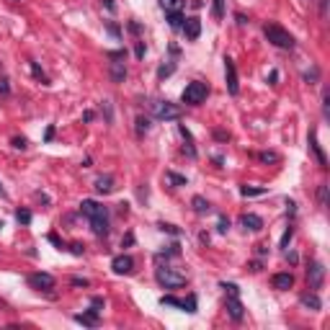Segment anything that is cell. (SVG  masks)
I'll use <instances>...</instances> for the list:
<instances>
[{
  "instance_id": "9c48e42d",
  "label": "cell",
  "mask_w": 330,
  "mask_h": 330,
  "mask_svg": "<svg viewBox=\"0 0 330 330\" xmlns=\"http://www.w3.org/2000/svg\"><path fill=\"white\" fill-rule=\"evenodd\" d=\"M80 212H83L88 219H93V217H108L106 207H101V204H98V202H93V199H85V202L80 204Z\"/></svg>"
},
{
  "instance_id": "cb8c5ba5",
  "label": "cell",
  "mask_w": 330,
  "mask_h": 330,
  "mask_svg": "<svg viewBox=\"0 0 330 330\" xmlns=\"http://www.w3.org/2000/svg\"><path fill=\"white\" fill-rule=\"evenodd\" d=\"M183 21H186V18L181 16V11H175V13H168V24H170L173 29H181V26H183Z\"/></svg>"
},
{
  "instance_id": "b9f144b4",
  "label": "cell",
  "mask_w": 330,
  "mask_h": 330,
  "mask_svg": "<svg viewBox=\"0 0 330 330\" xmlns=\"http://www.w3.org/2000/svg\"><path fill=\"white\" fill-rule=\"evenodd\" d=\"M0 196H6V188H3V183H0Z\"/></svg>"
},
{
  "instance_id": "7bdbcfd3",
  "label": "cell",
  "mask_w": 330,
  "mask_h": 330,
  "mask_svg": "<svg viewBox=\"0 0 330 330\" xmlns=\"http://www.w3.org/2000/svg\"><path fill=\"white\" fill-rule=\"evenodd\" d=\"M0 227H3V222H0Z\"/></svg>"
},
{
  "instance_id": "d4e9b609",
  "label": "cell",
  "mask_w": 330,
  "mask_h": 330,
  "mask_svg": "<svg viewBox=\"0 0 330 330\" xmlns=\"http://www.w3.org/2000/svg\"><path fill=\"white\" fill-rule=\"evenodd\" d=\"M165 181H168V183H173V186H186V178H183V175L173 173V170H168V173H165Z\"/></svg>"
},
{
  "instance_id": "2e32d148",
  "label": "cell",
  "mask_w": 330,
  "mask_h": 330,
  "mask_svg": "<svg viewBox=\"0 0 330 330\" xmlns=\"http://www.w3.org/2000/svg\"><path fill=\"white\" fill-rule=\"evenodd\" d=\"M96 191L98 193H111L114 191V178H111V175H98V178H96Z\"/></svg>"
},
{
  "instance_id": "3957f363",
  "label": "cell",
  "mask_w": 330,
  "mask_h": 330,
  "mask_svg": "<svg viewBox=\"0 0 330 330\" xmlns=\"http://www.w3.org/2000/svg\"><path fill=\"white\" fill-rule=\"evenodd\" d=\"M155 279H158V284H160L163 289H178V287H183V284H186V276H183V274L173 271V269H168V266H160V269L155 271Z\"/></svg>"
},
{
  "instance_id": "e575fe53",
  "label": "cell",
  "mask_w": 330,
  "mask_h": 330,
  "mask_svg": "<svg viewBox=\"0 0 330 330\" xmlns=\"http://www.w3.org/2000/svg\"><path fill=\"white\" fill-rule=\"evenodd\" d=\"M173 70H175V68H173V64H163V68L158 70V78H165V75H170Z\"/></svg>"
},
{
  "instance_id": "ac0fdd59",
  "label": "cell",
  "mask_w": 330,
  "mask_h": 330,
  "mask_svg": "<svg viewBox=\"0 0 330 330\" xmlns=\"http://www.w3.org/2000/svg\"><path fill=\"white\" fill-rule=\"evenodd\" d=\"M91 227L96 235H106L108 232V217H93L91 219Z\"/></svg>"
},
{
  "instance_id": "60d3db41",
  "label": "cell",
  "mask_w": 330,
  "mask_h": 330,
  "mask_svg": "<svg viewBox=\"0 0 330 330\" xmlns=\"http://www.w3.org/2000/svg\"><path fill=\"white\" fill-rule=\"evenodd\" d=\"M103 3H106V8H108V11H114V0H103Z\"/></svg>"
},
{
  "instance_id": "1f68e13d",
  "label": "cell",
  "mask_w": 330,
  "mask_h": 330,
  "mask_svg": "<svg viewBox=\"0 0 330 330\" xmlns=\"http://www.w3.org/2000/svg\"><path fill=\"white\" fill-rule=\"evenodd\" d=\"M322 114L330 116V93H327V91L322 93Z\"/></svg>"
},
{
  "instance_id": "6da1fadb",
  "label": "cell",
  "mask_w": 330,
  "mask_h": 330,
  "mask_svg": "<svg viewBox=\"0 0 330 330\" xmlns=\"http://www.w3.org/2000/svg\"><path fill=\"white\" fill-rule=\"evenodd\" d=\"M263 34H266V39L274 44V47H279V49H294V36L287 29H281L279 24H266V26H263Z\"/></svg>"
},
{
  "instance_id": "7c38bea8",
  "label": "cell",
  "mask_w": 330,
  "mask_h": 330,
  "mask_svg": "<svg viewBox=\"0 0 330 330\" xmlns=\"http://www.w3.org/2000/svg\"><path fill=\"white\" fill-rule=\"evenodd\" d=\"M240 225H243L245 230L258 232V230H263V219L258 214H243V217H240Z\"/></svg>"
},
{
  "instance_id": "5bb4252c",
  "label": "cell",
  "mask_w": 330,
  "mask_h": 330,
  "mask_svg": "<svg viewBox=\"0 0 330 330\" xmlns=\"http://www.w3.org/2000/svg\"><path fill=\"white\" fill-rule=\"evenodd\" d=\"M310 147H312V152L317 155L320 168H327V158H325V152H322V147H320V142H317V131H310Z\"/></svg>"
},
{
  "instance_id": "d6a6232c",
  "label": "cell",
  "mask_w": 330,
  "mask_h": 330,
  "mask_svg": "<svg viewBox=\"0 0 330 330\" xmlns=\"http://www.w3.org/2000/svg\"><path fill=\"white\" fill-rule=\"evenodd\" d=\"M292 232H294V227L289 225V227H287V232H284V237H281V248H287V245H289V240H292Z\"/></svg>"
},
{
  "instance_id": "9a60e30c",
  "label": "cell",
  "mask_w": 330,
  "mask_h": 330,
  "mask_svg": "<svg viewBox=\"0 0 330 330\" xmlns=\"http://www.w3.org/2000/svg\"><path fill=\"white\" fill-rule=\"evenodd\" d=\"M183 29H186V36H188V39H199V34H202V21L196 18V16H193V18H186V26H183Z\"/></svg>"
},
{
  "instance_id": "484cf974",
  "label": "cell",
  "mask_w": 330,
  "mask_h": 330,
  "mask_svg": "<svg viewBox=\"0 0 330 330\" xmlns=\"http://www.w3.org/2000/svg\"><path fill=\"white\" fill-rule=\"evenodd\" d=\"M212 13H214V18H217V21H222V16H225V0H214Z\"/></svg>"
},
{
  "instance_id": "4316f807",
  "label": "cell",
  "mask_w": 330,
  "mask_h": 330,
  "mask_svg": "<svg viewBox=\"0 0 330 330\" xmlns=\"http://www.w3.org/2000/svg\"><path fill=\"white\" fill-rule=\"evenodd\" d=\"M147 131H150V119L140 116V119H137V135L142 137V135H147Z\"/></svg>"
},
{
  "instance_id": "d6986e66",
  "label": "cell",
  "mask_w": 330,
  "mask_h": 330,
  "mask_svg": "<svg viewBox=\"0 0 330 330\" xmlns=\"http://www.w3.org/2000/svg\"><path fill=\"white\" fill-rule=\"evenodd\" d=\"M191 204H193V212H196V214H209V212H212V207H209V202L204 199V196H193Z\"/></svg>"
},
{
  "instance_id": "30bf717a",
  "label": "cell",
  "mask_w": 330,
  "mask_h": 330,
  "mask_svg": "<svg viewBox=\"0 0 330 330\" xmlns=\"http://www.w3.org/2000/svg\"><path fill=\"white\" fill-rule=\"evenodd\" d=\"M163 304H170V307H181L186 312H196V297H188V299H175V297H163L160 299Z\"/></svg>"
},
{
  "instance_id": "7402d4cb",
  "label": "cell",
  "mask_w": 330,
  "mask_h": 330,
  "mask_svg": "<svg viewBox=\"0 0 330 330\" xmlns=\"http://www.w3.org/2000/svg\"><path fill=\"white\" fill-rule=\"evenodd\" d=\"M160 8L165 13H175V11L183 8V0H160Z\"/></svg>"
},
{
  "instance_id": "44dd1931",
  "label": "cell",
  "mask_w": 330,
  "mask_h": 330,
  "mask_svg": "<svg viewBox=\"0 0 330 330\" xmlns=\"http://www.w3.org/2000/svg\"><path fill=\"white\" fill-rule=\"evenodd\" d=\"M302 304L307 307V310H312V312H317L320 307H322V302H320L317 294H304V297H302Z\"/></svg>"
},
{
  "instance_id": "8d00e7d4",
  "label": "cell",
  "mask_w": 330,
  "mask_h": 330,
  "mask_svg": "<svg viewBox=\"0 0 330 330\" xmlns=\"http://www.w3.org/2000/svg\"><path fill=\"white\" fill-rule=\"evenodd\" d=\"M227 230H230V219L219 217V232H227Z\"/></svg>"
},
{
  "instance_id": "ab89813d",
  "label": "cell",
  "mask_w": 330,
  "mask_h": 330,
  "mask_svg": "<svg viewBox=\"0 0 330 330\" xmlns=\"http://www.w3.org/2000/svg\"><path fill=\"white\" fill-rule=\"evenodd\" d=\"M70 248H73V253H75V255H83V245H78V243H75V245H70Z\"/></svg>"
},
{
  "instance_id": "f1b7e54d",
  "label": "cell",
  "mask_w": 330,
  "mask_h": 330,
  "mask_svg": "<svg viewBox=\"0 0 330 330\" xmlns=\"http://www.w3.org/2000/svg\"><path fill=\"white\" fill-rule=\"evenodd\" d=\"M16 219H18L21 225H29V222H31V212H29V209H18V212H16Z\"/></svg>"
},
{
  "instance_id": "7a4b0ae2",
  "label": "cell",
  "mask_w": 330,
  "mask_h": 330,
  "mask_svg": "<svg viewBox=\"0 0 330 330\" xmlns=\"http://www.w3.org/2000/svg\"><path fill=\"white\" fill-rule=\"evenodd\" d=\"M207 96H209V85L202 83V80H193V83L186 85V91L181 93V101L188 103V106H199V103L207 101Z\"/></svg>"
},
{
  "instance_id": "f35d334b",
  "label": "cell",
  "mask_w": 330,
  "mask_h": 330,
  "mask_svg": "<svg viewBox=\"0 0 330 330\" xmlns=\"http://www.w3.org/2000/svg\"><path fill=\"white\" fill-rule=\"evenodd\" d=\"M73 284H75V287H88L85 279H73Z\"/></svg>"
},
{
  "instance_id": "f546056e",
  "label": "cell",
  "mask_w": 330,
  "mask_h": 330,
  "mask_svg": "<svg viewBox=\"0 0 330 330\" xmlns=\"http://www.w3.org/2000/svg\"><path fill=\"white\" fill-rule=\"evenodd\" d=\"M222 289L230 294V297H237L240 294V289H237V284H227V281H222Z\"/></svg>"
},
{
  "instance_id": "277c9868",
  "label": "cell",
  "mask_w": 330,
  "mask_h": 330,
  "mask_svg": "<svg viewBox=\"0 0 330 330\" xmlns=\"http://www.w3.org/2000/svg\"><path fill=\"white\" fill-rule=\"evenodd\" d=\"M155 116L160 121H175V119H181V108L168 103V101H158L155 103Z\"/></svg>"
},
{
  "instance_id": "52a82bcc",
  "label": "cell",
  "mask_w": 330,
  "mask_h": 330,
  "mask_svg": "<svg viewBox=\"0 0 330 330\" xmlns=\"http://www.w3.org/2000/svg\"><path fill=\"white\" fill-rule=\"evenodd\" d=\"M322 279H325L322 263L312 260V263H310V269H307V281H310V289H320V287H322Z\"/></svg>"
},
{
  "instance_id": "4dcf8cb0",
  "label": "cell",
  "mask_w": 330,
  "mask_h": 330,
  "mask_svg": "<svg viewBox=\"0 0 330 330\" xmlns=\"http://www.w3.org/2000/svg\"><path fill=\"white\" fill-rule=\"evenodd\" d=\"M317 199H320V207H327V186L322 183L320 191H317Z\"/></svg>"
},
{
  "instance_id": "836d02e7",
  "label": "cell",
  "mask_w": 330,
  "mask_h": 330,
  "mask_svg": "<svg viewBox=\"0 0 330 330\" xmlns=\"http://www.w3.org/2000/svg\"><path fill=\"white\" fill-rule=\"evenodd\" d=\"M13 147H16V150H26V147H29V142H26L24 137H13Z\"/></svg>"
},
{
  "instance_id": "e0dca14e",
  "label": "cell",
  "mask_w": 330,
  "mask_h": 330,
  "mask_svg": "<svg viewBox=\"0 0 330 330\" xmlns=\"http://www.w3.org/2000/svg\"><path fill=\"white\" fill-rule=\"evenodd\" d=\"M75 322H83V325H88V327H96V325H98V310H91V312L75 315Z\"/></svg>"
},
{
  "instance_id": "8fae6325",
  "label": "cell",
  "mask_w": 330,
  "mask_h": 330,
  "mask_svg": "<svg viewBox=\"0 0 330 330\" xmlns=\"http://www.w3.org/2000/svg\"><path fill=\"white\" fill-rule=\"evenodd\" d=\"M274 289H279V292H287V289H292L294 287V276L287 271V274H276L274 279Z\"/></svg>"
},
{
  "instance_id": "d590c367",
  "label": "cell",
  "mask_w": 330,
  "mask_h": 330,
  "mask_svg": "<svg viewBox=\"0 0 330 330\" xmlns=\"http://www.w3.org/2000/svg\"><path fill=\"white\" fill-rule=\"evenodd\" d=\"M11 93V85H8V80L3 78V80H0V96H8Z\"/></svg>"
},
{
  "instance_id": "83f0119b",
  "label": "cell",
  "mask_w": 330,
  "mask_h": 330,
  "mask_svg": "<svg viewBox=\"0 0 330 330\" xmlns=\"http://www.w3.org/2000/svg\"><path fill=\"white\" fill-rule=\"evenodd\" d=\"M240 193H243V196H263V193H266V188H253V186H243V188H240Z\"/></svg>"
},
{
  "instance_id": "5b68a950",
  "label": "cell",
  "mask_w": 330,
  "mask_h": 330,
  "mask_svg": "<svg viewBox=\"0 0 330 330\" xmlns=\"http://www.w3.org/2000/svg\"><path fill=\"white\" fill-rule=\"evenodd\" d=\"M225 83H227V93L237 96L240 93V83H237V70H235V62L230 57H225Z\"/></svg>"
},
{
  "instance_id": "74e56055",
  "label": "cell",
  "mask_w": 330,
  "mask_h": 330,
  "mask_svg": "<svg viewBox=\"0 0 330 330\" xmlns=\"http://www.w3.org/2000/svg\"><path fill=\"white\" fill-rule=\"evenodd\" d=\"M327 13V0H320V16Z\"/></svg>"
},
{
  "instance_id": "8992f818",
  "label": "cell",
  "mask_w": 330,
  "mask_h": 330,
  "mask_svg": "<svg viewBox=\"0 0 330 330\" xmlns=\"http://www.w3.org/2000/svg\"><path fill=\"white\" fill-rule=\"evenodd\" d=\"M29 287H34V289H39V292H49V289H54V276L52 274H31L29 276Z\"/></svg>"
},
{
  "instance_id": "ba28073f",
  "label": "cell",
  "mask_w": 330,
  "mask_h": 330,
  "mask_svg": "<svg viewBox=\"0 0 330 330\" xmlns=\"http://www.w3.org/2000/svg\"><path fill=\"white\" fill-rule=\"evenodd\" d=\"M111 269H114L116 276H126V274L135 271V260H131L129 255H116V258L111 260Z\"/></svg>"
},
{
  "instance_id": "4fadbf2b",
  "label": "cell",
  "mask_w": 330,
  "mask_h": 330,
  "mask_svg": "<svg viewBox=\"0 0 330 330\" xmlns=\"http://www.w3.org/2000/svg\"><path fill=\"white\" fill-rule=\"evenodd\" d=\"M227 312H230V317H232V320H237V322L245 317L243 304H240V299H237V297H230V299H227Z\"/></svg>"
},
{
  "instance_id": "ffe728a7",
  "label": "cell",
  "mask_w": 330,
  "mask_h": 330,
  "mask_svg": "<svg viewBox=\"0 0 330 330\" xmlns=\"http://www.w3.org/2000/svg\"><path fill=\"white\" fill-rule=\"evenodd\" d=\"M124 78H126L124 62H111V80H114V83H124Z\"/></svg>"
},
{
  "instance_id": "603a6c76",
  "label": "cell",
  "mask_w": 330,
  "mask_h": 330,
  "mask_svg": "<svg viewBox=\"0 0 330 330\" xmlns=\"http://www.w3.org/2000/svg\"><path fill=\"white\" fill-rule=\"evenodd\" d=\"M258 160H260V163H271V165H274V163H279L281 158H279V152H274V150H263V152H258Z\"/></svg>"
}]
</instances>
